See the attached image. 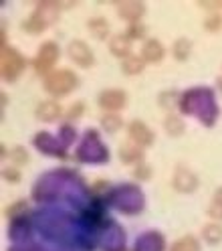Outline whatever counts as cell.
Masks as SVG:
<instances>
[{"mask_svg":"<svg viewBox=\"0 0 222 251\" xmlns=\"http://www.w3.org/2000/svg\"><path fill=\"white\" fill-rule=\"evenodd\" d=\"M141 69H144V61L139 57H128L123 61V71L128 75H137Z\"/></svg>","mask_w":222,"mask_h":251,"instance_id":"cell-13","label":"cell"},{"mask_svg":"<svg viewBox=\"0 0 222 251\" xmlns=\"http://www.w3.org/2000/svg\"><path fill=\"white\" fill-rule=\"evenodd\" d=\"M172 251H198V243L194 237H182L180 241L174 243Z\"/></svg>","mask_w":222,"mask_h":251,"instance_id":"cell-16","label":"cell"},{"mask_svg":"<svg viewBox=\"0 0 222 251\" xmlns=\"http://www.w3.org/2000/svg\"><path fill=\"white\" fill-rule=\"evenodd\" d=\"M24 69V61L19 57L17 51L12 49H2V75L6 79H17Z\"/></svg>","mask_w":222,"mask_h":251,"instance_id":"cell-2","label":"cell"},{"mask_svg":"<svg viewBox=\"0 0 222 251\" xmlns=\"http://www.w3.org/2000/svg\"><path fill=\"white\" fill-rule=\"evenodd\" d=\"M119 154H121V158H123L125 162H133V160H139V158H141V150H137V148L132 146V144H121Z\"/></svg>","mask_w":222,"mask_h":251,"instance_id":"cell-14","label":"cell"},{"mask_svg":"<svg viewBox=\"0 0 222 251\" xmlns=\"http://www.w3.org/2000/svg\"><path fill=\"white\" fill-rule=\"evenodd\" d=\"M188 51H190V41H186V39L176 41V47H174L176 59H186V57H188Z\"/></svg>","mask_w":222,"mask_h":251,"instance_id":"cell-19","label":"cell"},{"mask_svg":"<svg viewBox=\"0 0 222 251\" xmlns=\"http://www.w3.org/2000/svg\"><path fill=\"white\" fill-rule=\"evenodd\" d=\"M99 105L105 109H121L125 105V93L119 89H109L99 96Z\"/></svg>","mask_w":222,"mask_h":251,"instance_id":"cell-6","label":"cell"},{"mask_svg":"<svg viewBox=\"0 0 222 251\" xmlns=\"http://www.w3.org/2000/svg\"><path fill=\"white\" fill-rule=\"evenodd\" d=\"M141 35H144V28H141V26H132V28H130V37L139 39Z\"/></svg>","mask_w":222,"mask_h":251,"instance_id":"cell-22","label":"cell"},{"mask_svg":"<svg viewBox=\"0 0 222 251\" xmlns=\"http://www.w3.org/2000/svg\"><path fill=\"white\" fill-rule=\"evenodd\" d=\"M130 136L139 144H152V140H154V134L141 122H132L130 124Z\"/></svg>","mask_w":222,"mask_h":251,"instance_id":"cell-8","label":"cell"},{"mask_svg":"<svg viewBox=\"0 0 222 251\" xmlns=\"http://www.w3.org/2000/svg\"><path fill=\"white\" fill-rule=\"evenodd\" d=\"M61 116V105L57 101H43L37 107V118L43 122H53Z\"/></svg>","mask_w":222,"mask_h":251,"instance_id":"cell-7","label":"cell"},{"mask_svg":"<svg viewBox=\"0 0 222 251\" xmlns=\"http://www.w3.org/2000/svg\"><path fill=\"white\" fill-rule=\"evenodd\" d=\"M75 83H77V77L71 71H57L46 77L44 89L49 93H55V96H65V93H69L75 87Z\"/></svg>","mask_w":222,"mask_h":251,"instance_id":"cell-1","label":"cell"},{"mask_svg":"<svg viewBox=\"0 0 222 251\" xmlns=\"http://www.w3.org/2000/svg\"><path fill=\"white\" fill-rule=\"evenodd\" d=\"M208 213H210L212 219H222V188H218L216 195L212 197V202H210Z\"/></svg>","mask_w":222,"mask_h":251,"instance_id":"cell-15","label":"cell"},{"mask_svg":"<svg viewBox=\"0 0 222 251\" xmlns=\"http://www.w3.org/2000/svg\"><path fill=\"white\" fill-rule=\"evenodd\" d=\"M55 17H57V8L51 6V2H41L39 10L33 14V19L26 25L28 30H43L46 25L55 23Z\"/></svg>","mask_w":222,"mask_h":251,"instance_id":"cell-3","label":"cell"},{"mask_svg":"<svg viewBox=\"0 0 222 251\" xmlns=\"http://www.w3.org/2000/svg\"><path fill=\"white\" fill-rule=\"evenodd\" d=\"M204 237L208 239L210 243L220 241V239H222V227H220V225H208V227L204 229Z\"/></svg>","mask_w":222,"mask_h":251,"instance_id":"cell-18","label":"cell"},{"mask_svg":"<svg viewBox=\"0 0 222 251\" xmlns=\"http://www.w3.org/2000/svg\"><path fill=\"white\" fill-rule=\"evenodd\" d=\"M109 49L115 57H125L130 53V37L128 35H117L111 39L109 43Z\"/></svg>","mask_w":222,"mask_h":251,"instance_id":"cell-11","label":"cell"},{"mask_svg":"<svg viewBox=\"0 0 222 251\" xmlns=\"http://www.w3.org/2000/svg\"><path fill=\"white\" fill-rule=\"evenodd\" d=\"M141 53H144V59H146V61L155 63V61H160V59L164 57V47H162L160 43H157V41L150 39V41L144 45V49H141Z\"/></svg>","mask_w":222,"mask_h":251,"instance_id":"cell-9","label":"cell"},{"mask_svg":"<svg viewBox=\"0 0 222 251\" xmlns=\"http://www.w3.org/2000/svg\"><path fill=\"white\" fill-rule=\"evenodd\" d=\"M59 59V47L55 43H44L39 51V57L35 59V69L39 73H44L46 69L53 67V63Z\"/></svg>","mask_w":222,"mask_h":251,"instance_id":"cell-4","label":"cell"},{"mask_svg":"<svg viewBox=\"0 0 222 251\" xmlns=\"http://www.w3.org/2000/svg\"><path fill=\"white\" fill-rule=\"evenodd\" d=\"M119 14L125 17L128 21H137L141 14H144V4L141 2H121L119 4Z\"/></svg>","mask_w":222,"mask_h":251,"instance_id":"cell-10","label":"cell"},{"mask_svg":"<svg viewBox=\"0 0 222 251\" xmlns=\"http://www.w3.org/2000/svg\"><path fill=\"white\" fill-rule=\"evenodd\" d=\"M101 126L107 132H115L121 128V118L119 116H103L101 118Z\"/></svg>","mask_w":222,"mask_h":251,"instance_id":"cell-17","label":"cell"},{"mask_svg":"<svg viewBox=\"0 0 222 251\" xmlns=\"http://www.w3.org/2000/svg\"><path fill=\"white\" fill-rule=\"evenodd\" d=\"M12 158L17 160V162H26L28 160V156H26V152H24V148H14V154H12Z\"/></svg>","mask_w":222,"mask_h":251,"instance_id":"cell-21","label":"cell"},{"mask_svg":"<svg viewBox=\"0 0 222 251\" xmlns=\"http://www.w3.org/2000/svg\"><path fill=\"white\" fill-rule=\"evenodd\" d=\"M210 21H214V23H208V25H206L210 30H212V28H220V26H222V19H220V17H212Z\"/></svg>","mask_w":222,"mask_h":251,"instance_id":"cell-23","label":"cell"},{"mask_svg":"<svg viewBox=\"0 0 222 251\" xmlns=\"http://www.w3.org/2000/svg\"><path fill=\"white\" fill-rule=\"evenodd\" d=\"M164 126H166V130H168L172 136H178V134H182V130H184V128H182V124H180L176 118H174V116H170V118L166 120Z\"/></svg>","mask_w":222,"mask_h":251,"instance_id":"cell-20","label":"cell"},{"mask_svg":"<svg viewBox=\"0 0 222 251\" xmlns=\"http://www.w3.org/2000/svg\"><path fill=\"white\" fill-rule=\"evenodd\" d=\"M89 30H91V33L97 37V39H103V37H107V33H109V25L105 23V19H91V21H89Z\"/></svg>","mask_w":222,"mask_h":251,"instance_id":"cell-12","label":"cell"},{"mask_svg":"<svg viewBox=\"0 0 222 251\" xmlns=\"http://www.w3.org/2000/svg\"><path fill=\"white\" fill-rule=\"evenodd\" d=\"M69 57L81 67H91L93 65V53L89 49V45H85L83 41H73L69 45Z\"/></svg>","mask_w":222,"mask_h":251,"instance_id":"cell-5","label":"cell"}]
</instances>
